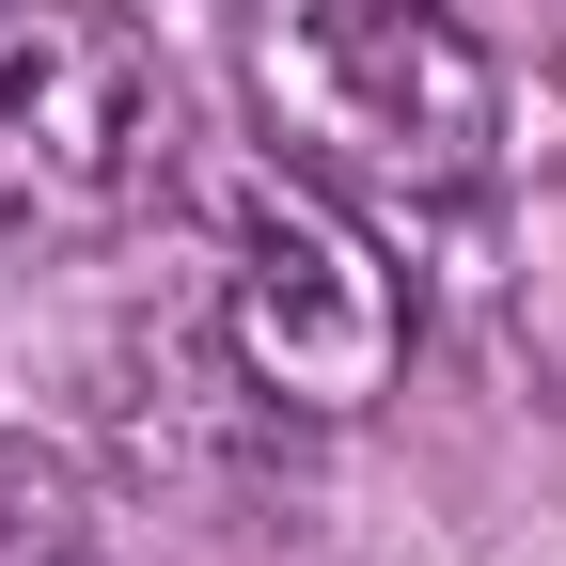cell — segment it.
Segmentation results:
<instances>
[{"label": "cell", "instance_id": "6da1fadb", "mask_svg": "<svg viewBox=\"0 0 566 566\" xmlns=\"http://www.w3.org/2000/svg\"><path fill=\"white\" fill-rule=\"evenodd\" d=\"M237 80L268 158L378 221H457L504 189V63L457 0H252Z\"/></svg>", "mask_w": 566, "mask_h": 566}, {"label": "cell", "instance_id": "7a4b0ae2", "mask_svg": "<svg viewBox=\"0 0 566 566\" xmlns=\"http://www.w3.org/2000/svg\"><path fill=\"white\" fill-rule=\"evenodd\" d=\"M221 283H205V315H221V363L237 394L283 424H346V409H378L394 363H409V283H394V237H378V205H346L315 189L300 158H252L221 174Z\"/></svg>", "mask_w": 566, "mask_h": 566}, {"label": "cell", "instance_id": "3957f363", "mask_svg": "<svg viewBox=\"0 0 566 566\" xmlns=\"http://www.w3.org/2000/svg\"><path fill=\"white\" fill-rule=\"evenodd\" d=\"M189 111L174 63L126 0H0V237H126L142 205H174Z\"/></svg>", "mask_w": 566, "mask_h": 566}, {"label": "cell", "instance_id": "277c9868", "mask_svg": "<svg viewBox=\"0 0 566 566\" xmlns=\"http://www.w3.org/2000/svg\"><path fill=\"white\" fill-rule=\"evenodd\" d=\"M0 566H111L95 551V488L48 441H0Z\"/></svg>", "mask_w": 566, "mask_h": 566}, {"label": "cell", "instance_id": "5b68a950", "mask_svg": "<svg viewBox=\"0 0 566 566\" xmlns=\"http://www.w3.org/2000/svg\"><path fill=\"white\" fill-rule=\"evenodd\" d=\"M520 331H535V363L566 378V252H535V283H520Z\"/></svg>", "mask_w": 566, "mask_h": 566}, {"label": "cell", "instance_id": "8992f818", "mask_svg": "<svg viewBox=\"0 0 566 566\" xmlns=\"http://www.w3.org/2000/svg\"><path fill=\"white\" fill-rule=\"evenodd\" d=\"M551 63H566V0H551Z\"/></svg>", "mask_w": 566, "mask_h": 566}]
</instances>
